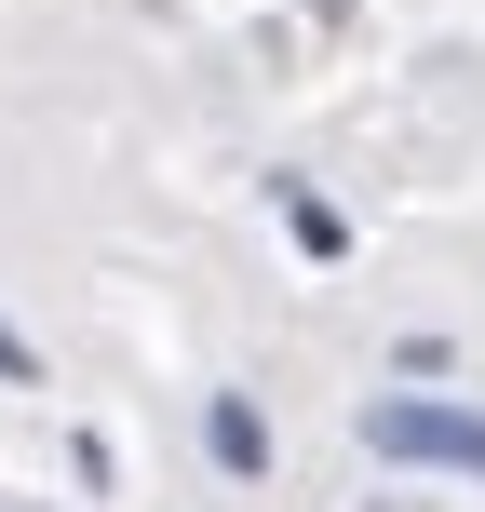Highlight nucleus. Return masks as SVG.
<instances>
[{"instance_id": "nucleus-1", "label": "nucleus", "mask_w": 485, "mask_h": 512, "mask_svg": "<svg viewBox=\"0 0 485 512\" xmlns=\"http://www.w3.org/2000/svg\"><path fill=\"white\" fill-rule=\"evenodd\" d=\"M364 445H378V459H418V472H472V486H485V418H472V405H432V391H378V405H364Z\"/></svg>"}, {"instance_id": "nucleus-2", "label": "nucleus", "mask_w": 485, "mask_h": 512, "mask_svg": "<svg viewBox=\"0 0 485 512\" xmlns=\"http://www.w3.org/2000/svg\"><path fill=\"white\" fill-rule=\"evenodd\" d=\"M203 432H216V459H230V472H256V459H270V432H256V405H216Z\"/></svg>"}, {"instance_id": "nucleus-3", "label": "nucleus", "mask_w": 485, "mask_h": 512, "mask_svg": "<svg viewBox=\"0 0 485 512\" xmlns=\"http://www.w3.org/2000/svg\"><path fill=\"white\" fill-rule=\"evenodd\" d=\"M0 378H41V351H27V337H14V324H0Z\"/></svg>"}]
</instances>
